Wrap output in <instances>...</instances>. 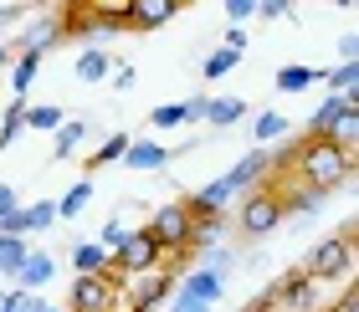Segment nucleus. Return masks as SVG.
<instances>
[{"instance_id":"f257e3e1","label":"nucleus","mask_w":359,"mask_h":312,"mask_svg":"<svg viewBox=\"0 0 359 312\" xmlns=\"http://www.w3.org/2000/svg\"><path fill=\"white\" fill-rule=\"evenodd\" d=\"M283 164H292L298 185L318 190V194L339 190V185H344V179L354 174V159H349V154H339L329 139H303V143H298V149H292Z\"/></svg>"},{"instance_id":"f03ea898","label":"nucleus","mask_w":359,"mask_h":312,"mask_svg":"<svg viewBox=\"0 0 359 312\" xmlns=\"http://www.w3.org/2000/svg\"><path fill=\"white\" fill-rule=\"evenodd\" d=\"M118 297H123V276L108 261V271H97V276H72L67 312H118Z\"/></svg>"},{"instance_id":"7ed1b4c3","label":"nucleus","mask_w":359,"mask_h":312,"mask_svg":"<svg viewBox=\"0 0 359 312\" xmlns=\"http://www.w3.org/2000/svg\"><path fill=\"white\" fill-rule=\"evenodd\" d=\"M283 225V200H277V185H257L241 194V210H236V231L247 241H262Z\"/></svg>"},{"instance_id":"20e7f679","label":"nucleus","mask_w":359,"mask_h":312,"mask_svg":"<svg viewBox=\"0 0 359 312\" xmlns=\"http://www.w3.org/2000/svg\"><path fill=\"white\" fill-rule=\"evenodd\" d=\"M144 231H149V236H154V246H159L165 256H175V261L195 251V220L185 215V205H180V200H175V205H159Z\"/></svg>"},{"instance_id":"39448f33","label":"nucleus","mask_w":359,"mask_h":312,"mask_svg":"<svg viewBox=\"0 0 359 312\" xmlns=\"http://www.w3.org/2000/svg\"><path fill=\"white\" fill-rule=\"evenodd\" d=\"M349 267H354V225H344L339 236H323L313 251H308V276L313 282H329V276H349Z\"/></svg>"},{"instance_id":"423d86ee","label":"nucleus","mask_w":359,"mask_h":312,"mask_svg":"<svg viewBox=\"0 0 359 312\" xmlns=\"http://www.w3.org/2000/svg\"><path fill=\"white\" fill-rule=\"evenodd\" d=\"M159 261H165V251H159L154 236L139 225V231H128V241L118 246V256H113V271H118V276H149Z\"/></svg>"},{"instance_id":"0eeeda50","label":"nucleus","mask_w":359,"mask_h":312,"mask_svg":"<svg viewBox=\"0 0 359 312\" xmlns=\"http://www.w3.org/2000/svg\"><path fill=\"white\" fill-rule=\"evenodd\" d=\"M267 297H272V307H298V312H308V307H313V297H318V282L298 267V271H283V276H277V282L267 287Z\"/></svg>"},{"instance_id":"6e6552de","label":"nucleus","mask_w":359,"mask_h":312,"mask_svg":"<svg viewBox=\"0 0 359 312\" xmlns=\"http://www.w3.org/2000/svg\"><path fill=\"white\" fill-rule=\"evenodd\" d=\"M185 215L190 220H216V215H226V205H231V190H226V179H210V185H201L195 194H185Z\"/></svg>"},{"instance_id":"1a4fd4ad","label":"nucleus","mask_w":359,"mask_h":312,"mask_svg":"<svg viewBox=\"0 0 359 312\" xmlns=\"http://www.w3.org/2000/svg\"><path fill=\"white\" fill-rule=\"evenodd\" d=\"M267 174H272V154H267V149H252L247 159H236V164H231V169H226L221 179H226V190L236 194V190H257Z\"/></svg>"},{"instance_id":"9d476101","label":"nucleus","mask_w":359,"mask_h":312,"mask_svg":"<svg viewBox=\"0 0 359 312\" xmlns=\"http://www.w3.org/2000/svg\"><path fill=\"white\" fill-rule=\"evenodd\" d=\"M180 15V0H128V31H154Z\"/></svg>"},{"instance_id":"9b49d317","label":"nucleus","mask_w":359,"mask_h":312,"mask_svg":"<svg viewBox=\"0 0 359 312\" xmlns=\"http://www.w3.org/2000/svg\"><path fill=\"white\" fill-rule=\"evenodd\" d=\"M170 297H175V276H144V282L128 292V307L134 312H159Z\"/></svg>"},{"instance_id":"f8f14e48","label":"nucleus","mask_w":359,"mask_h":312,"mask_svg":"<svg viewBox=\"0 0 359 312\" xmlns=\"http://www.w3.org/2000/svg\"><path fill=\"white\" fill-rule=\"evenodd\" d=\"M118 164H123V169L149 174V169H165V164H170V149H165L159 139H134V143H128V154H123Z\"/></svg>"},{"instance_id":"ddd939ff","label":"nucleus","mask_w":359,"mask_h":312,"mask_svg":"<svg viewBox=\"0 0 359 312\" xmlns=\"http://www.w3.org/2000/svg\"><path fill=\"white\" fill-rule=\"evenodd\" d=\"M57 41H62V21L57 15H41V21H31L21 31V52H31V57H46Z\"/></svg>"},{"instance_id":"4468645a","label":"nucleus","mask_w":359,"mask_h":312,"mask_svg":"<svg viewBox=\"0 0 359 312\" xmlns=\"http://www.w3.org/2000/svg\"><path fill=\"white\" fill-rule=\"evenodd\" d=\"M349 108H354V97H323V103L313 108V118H308V139H329L334 123L344 118Z\"/></svg>"},{"instance_id":"2eb2a0df","label":"nucleus","mask_w":359,"mask_h":312,"mask_svg":"<svg viewBox=\"0 0 359 312\" xmlns=\"http://www.w3.org/2000/svg\"><path fill=\"white\" fill-rule=\"evenodd\" d=\"M52 271H57V261L46 256V251H31L21 261V271H15V282H21V292H41L46 282H52Z\"/></svg>"},{"instance_id":"dca6fc26","label":"nucleus","mask_w":359,"mask_h":312,"mask_svg":"<svg viewBox=\"0 0 359 312\" xmlns=\"http://www.w3.org/2000/svg\"><path fill=\"white\" fill-rule=\"evenodd\" d=\"M97 271H108V251L97 241H77L72 246V276H97Z\"/></svg>"},{"instance_id":"f3484780","label":"nucleus","mask_w":359,"mask_h":312,"mask_svg":"<svg viewBox=\"0 0 359 312\" xmlns=\"http://www.w3.org/2000/svg\"><path fill=\"white\" fill-rule=\"evenodd\" d=\"M247 118V97H210L205 103V123L210 128H231Z\"/></svg>"},{"instance_id":"a211bd4d","label":"nucleus","mask_w":359,"mask_h":312,"mask_svg":"<svg viewBox=\"0 0 359 312\" xmlns=\"http://www.w3.org/2000/svg\"><path fill=\"white\" fill-rule=\"evenodd\" d=\"M108 72H113V62H108L103 46H88V52L77 57V67H72L77 82H108Z\"/></svg>"},{"instance_id":"6ab92c4d","label":"nucleus","mask_w":359,"mask_h":312,"mask_svg":"<svg viewBox=\"0 0 359 312\" xmlns=\"http://www.w3.org/2000/svg\"><path fill=\"white\" fill-rule=\"evenodd\" d=\"M277 200H283V215H313L323 205V194L308 185H292V190H277Z\"/></svg>"},{"instance_id":"aec40b11","label":"nucleus","mask_w":359,"mask_h":312,"mask_svg":"<svg viewBox=\"0 0 359 312\" xmlns=\"http://www.w3.org/2000/svg\"><path fill=\"white\" fill-rule=\"evenodd\" d=\"M180 292H190V297H201V302L210 307V302H221V292H226V276H216V271H201V267H195V271H190V282L180 287Z\"/></svg>"},{"instance_id":"412c9836","label":"nucleus","mask_w":359,"mask_h":312,"mask_svg":"<svg viewBox=\"0 0 359 312\" xmlns=\"http://www.w3.org/2000/svg\"><path fill=\"white\" fill-rule=\"evenodd\" d=\"M88 200H93V179H77V185L57 200V220H77L88 210Z\"/></svg>"},{"instance_id":"4be33fe9","label":"nucleus","mask_w":359,"mask_h":312,"mask_svg":"<svg viewBox=\"0 0 359 312\" xmlns=\"http://www.w3.org/2000/svg\"><path fill=\"white\" fill-rule=\"evenodd\" d=\"M318 82L313 67H303V62H287V67H277V92H308Z\"/></svg>"},{"instance_id":"5701e85b","label":"nucleus","mask_w":359,"mask_h":312,"mask_svg":"<svg viewBox=\"0 0 359 312\" xmlns=\"http://www.w3.org/2000/svg\"><path fill=\"white\" fill-rule=\"evenodd\" d=\"M128 143H134V139H128L123 128H118V134H108V139H103V143H97V149L88 154V169H103V164L123 159V154H128Z\"/></svg>"},{"instance_id":"b1692460","label":"nucleus","mask_w":359,"mask_h":312,"mask_svg":"<svg viewBox=\"0 0 359 312\" xmlns=\"http://www.w3.org/2000/svg\"><path fill=\"white\" fill-rule=\"evenodd\" d=\"M62 123H67V118H62V108H57V103H36V108H26V128H31V134H57Z\"/></svg>"},{"instance_id":"393cba45","label":"nucleus","mask_w":359,"mask_h":312,"mask_svg":"<svg viewBox=\"0 0 359 312\" xmlns=\"http://www.w3.org/2000/svg\"><path fill=\"white\" fill-rule=\"evenodd\" d=\"M83 139H88V123H83V118L62 123V128H57V143H52V154H57V159H67V154H77V143H83Z\"/></svg>"},{"instance_id":"a878e982","label":"nucleus","mask_w":359,"mask_h":312,"mask_svg":"<svg viewBox=\"0 0 359 312\" xmlns=\"http://www.w3.org/2000/svg\"><path fill=\"white\" fill-rule=\"evenodd\" d=\"M21 128H26V97H15L6 108V123H0V149H11V143L21 139Z\"/></svg>"},{"instance_id":"bb28decb","label":"nucleus","mask_w":359,"mask_h":312,"mask_svg":"<svg viewBox=\"0 0 359 312\" xmlns=\"http://www.w3.org/2000/svg\"><path fill=\"white\" fill-rule=\"evenodd\" d=\"M36 72H41V57H31V52H21V57H15V82H11V87H15V97H26L31 92V82H36Z\"/></svg>"},{"instance_id":"cd10ccee","label":"nucleus","mask_w":359,"mask_h":312,"mask_svg":"<svg viewBox=\"0 0 359 312\" xmlns=\"http://www.w3.org/2000/svg\"><path fill=\"white\" fill-rule=\"evenodd\" d=\"M149 123L154 128H185V123H195V113H190V103H165V108H154Z\"/></svg>"},{"instance_id":"c85d7f7f","label":"nucleus","mask_w":359,"mask_h":312,"mask_svg":"<svg viewBox=\"0 0 359 312\" xmlns=\"http://www.w3.org/2000/svg\"><path fill=\"white\" fill-rule=\"evenodd\" d=\"M252 134H257V143H277V139L287 134V118H283V113H257Z\"/></svg>"},{"instance_id":"c756f323","label":"nucleus","mask_w":359,"mask_h":312,"mask_svg":"<svg viewBox=\"0 0 359 312\" xmlns=\"http://www.w3.org/2000/svg\"><path fill=\"white\" fill-rule=\"evenodd\" d=\"M31 256V246L26 241H11V236H0V271H6V276H15V271H21V261Z\"/></svg>"},{"instance_id":"7c9ffc66","label":"nucleus","mask_w":359,"mask_h":312,"mask_svg":"<svg viewBox=\"0 0 359 312\" xmlns=\"http://www.w3.org/2000/svg\"><path fill=\"white\" fill-rule=\"evenodd\" d=\"M0 312H46V302H41V292H6V297H0Z\"/></svg>"},{"instance_id":"2f4dec72","label":"nucleus","mask_w":359,"mask_h":312,"mask_svg":"<svg viewBox=\"0 0 359 312\" xmlns=\"http://www.w3.org/2000/svg\"><path fill=\"white\" fill-rule=\"evenodd\" d=\"M21 215H26V231H46V225H57V200H36Z\"/></svg>"},{"instance_id":"473e14b6","label":"nucleus","mask_w":359,"mask_h":312,"mask_svg":"<svg viewBox=\"0 0 359 312\" xmlns=\"http://www.w3.org/2000/svg\"><path fill=\"white\" fill-rule=\"evenodd\" d=\"M123 241H128V225H123L118 215H113V220L103 225V231H97V246H103V251H108V261L118 256V246H123Z\"/></svg>"},{"instance_id":"72a5a7b5","label":"nucleus","mask_w":359,"mask_h":312,"mask_svg":"<svg viewBox=\"0 0 359 312\" xmlns=\"http://www.w3.org/2000/svg\"><path fill=\"white\" fill-rule=\"evenodd\" d=\"M236 62H241V57H236V52H226V46H221V52H210V57H205V77L216 82V77H226V72H231Z\"/></svg>"},{"instance_id":"f704fd0d","label":"nucleus","mask_w":359,"mask_h":312,"mask_svg":"<svg viewBox=\"0 0 359 312\" xmlns=\"http://www.w3.org/2000/svg\"><path fill=\"white\" fill-rule=\"evenodd\" d=\"M226 267H231V251H226V246H205L201 271H216V276H226Z\"/></svg>"},{"instance_id":"c9c22d12","label":"nucleus","mask_w":359,"mask_h":312,"mask_svg":"<svg viewBox=\"0 0 359 312\" xmlns=\"http://www.w3.org/2000/svg\"><path fill=\"white\" fill-rule=\"evenodd\" d=\"M226 15H231V26H247L257 15V0H226Z\"/></svg>"},{"instance_id":"e433bc0d","label":"nucleus","mask_w":359,"mask_h":312,"mask_svg":"<svg viewBox=\"0 0 359 312\" xmlns=\"http://www.w3.org/2000/svg\"><path fill=\"white\" fill-rule=\"evenodd\" d=\"M170 312H210L201 297H190V292H175V297H170Z\"/></svg>"},{"instance_id":"4c0bfd02","label":"nucleus","mask_w":359,"mask_h":312,"mask_svg":"<svg viewBox=\"0 0 359 312\" xmlns=\"http://www.w3.org/2000/svg\"><path fill=\"white\" fill-rule=\"evenodd\" d=\"M108 77H113V87H118V92H128V87H134V77H139V72H134V62H118V67H113Z\"/></svg>"},{"instance_id":"58836bf2","label":"nucleus","mask_w":359,"mask_h":312,"mask_svg":"<svg viewBox=\"0 0 359 312\" xmlns=\"http://www.w3.org/2000/svg\"><path fill=\"white\" fill-rule=\"evenodd\" d=\"M257 15H262V21H283L287 6H283V0H257Z\"/></svg>"},{"instance_id":"ea45409f","label":"nucleus","mask_w":359,"mask_h":312,"mask_svg":"<svg viewBox=\"0 0 359 312\" xmlns=\"http://www.w3.org/2000/svg\"><path fill=\"white\" fill-rule=\"evenodd\" d=\"M226 52H247V26H231V31H226Z\"/></svg>"},{"instance_id":"a19ab883","label":"nucleus","mask_w":359,"mask_h":312,"mask_svg":"<svg viewBox=\"0 0 359 312\" xmlns=\"http://www.w3.org/2000/svg\"><path fill=\"white\" fill-rule=\"evenodd\" d=\"M339 57H344V62L359 57V36H354V31H344V36H339Z\"/></svg>"},{"instance_id":"79ce46f5","label":"nucleus","mask_w":359,"mask_h":312,"mask_svg":"<svg viewBox=\"0 0 359 312\" xmlns=\"http://www.w3.org/2000/svg\"><path fill=\"white\" fill-rule=\"evenodd\" d=\"M11 210H21V205H15V190H11V185H0V220H6Z\"/></svg>"},{"instance_id":"37998d69","label":"nucleus","mask_w":359,"mask_h":312,"mask_svg":"<svg viewBox=\"0 0 359 312\" xmlns=\"http://www.w3.org/2000/svg\"><path fill=\"white\" fill-rule=\"evenodd\" d=\"M241 312H277V307H272V297H267V292H262V297H252V302H247V307H241Z\"/></svg>"},{"instance_id":"c03bdc74","label":"nucleus","mask_w":359,"mask_h":312,"mask_svg":"<svg viewBox=\"0 0 359 312\" xmlns=\"http://www.w3.org/2000/svg\"><path fill=\"white\" fill-rule=\"evenodd\" d=\"M21 15H26L21 6H0V26H11V21H21Z\"/></svg>"},{"instance_id":"a18cd8bd","label":"nucleus","mask_w":359,"mask_h":312,"mask_svg":"<svg viewBox=\"0 0 359 312\" xmlns=\"http://www.w3.org/2000/svg\"><path fill=\"white\" fill-rule=\"evenodd\" d=\"M334 312H354V287H344V297H339V307Z\"/></svg>"},{"instance_id":"49530a36","label":"nucleus","mask_w":359,"mask_h":312,"mask_svg":"<svg viewBox=\"0 0 359 312\" xmlns=\"http://www.w3.org/2000/svg\"><path fill=\"white\" fill-rule=\"evenodd\" d=\"M6 62H11V46H0V67H6Z\"/></svg>"},{"instance_id":"de8ad7c7","label":"nucleus","mask_w":359,"mask_h":312,"mask_svg":"<svg viewBox=\"0 0 359 312\" xmlns=\"http://www.w3.org/2000/svg\"><path fill=\"white\" fill-rule=\"evenodd\" d=\"M46 312H62V307H46Z\"/></svg>"},{"instance_id":"09e8293b","label":"nucleus","mask_w":359,"mask_h":312,"mask_svg":"<svg viewBox=\"0 0 359 312\" xmlns=\"http://www.w3.org/2000/svg\"><path fill=\"white\" fill-rule=\"evenodd\" d=\"M323 312H329V307H323Z\"/></svg>"}]
</instances>
